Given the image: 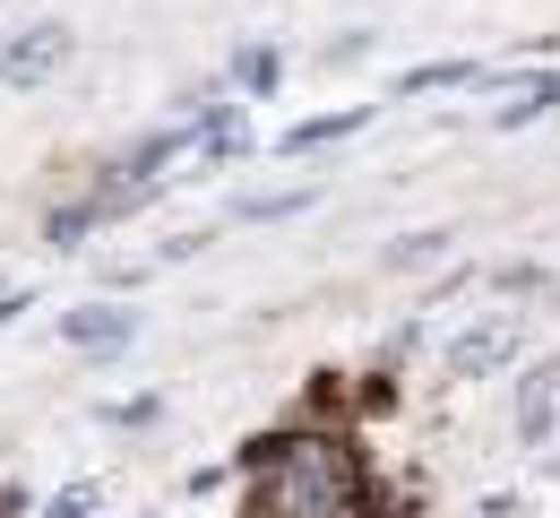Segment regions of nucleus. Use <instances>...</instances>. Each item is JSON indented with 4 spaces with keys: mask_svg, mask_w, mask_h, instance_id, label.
<instances>
[{
    "mask_svg": "<svg viewBox=\"0 0 560 518\" xmlns=\"http://www.w3.org/2000/svg\"><path fill=\"white\" fill-rule=\"evenodd\" d=\"M250 518H371V475L337 433H277L250 449Z\"/></svg>",
    "mask_w": 560,
    "mask_h": 518,
    "instance_id": "1",
    "label": "nucleus"
},
{
    "mask_svg": "<svg viewBox=\"0 0 560 518\" xmlns=\"http://www.w3.org/2000/svg\"><path fill=\"white\" fill-rule=\"evenodd\" d=\"M52 61H61V35H52V26H35V44H9V53H0L9 78H35V70H52Z\"/></svg>",
    "mask_w": 560,
    "mask_h": 518,
    "instance_id": "2",
    "label": "nucleus"
}]
</instances>
